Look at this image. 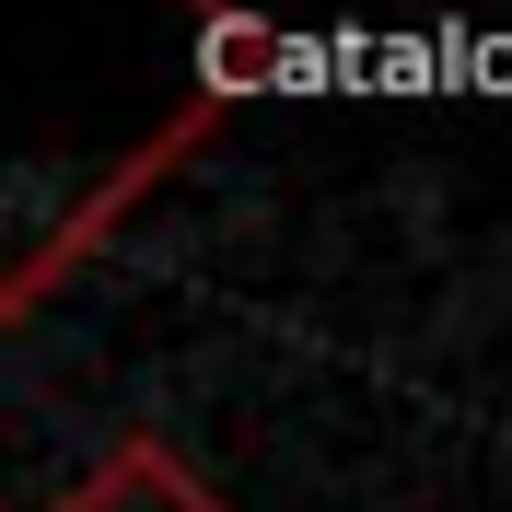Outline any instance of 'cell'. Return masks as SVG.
Listing matches in <instances>:
<instances>
[{"label": "cell", "instance_id": "3957f363", "mask_svg": "<svg viewBox=\"0 0 512 512\" xmlns=\"http://www.w3.org/2000/svg\"><path fill=\"white\" fill-rule=\"evenodd\" d=\"M0 512H12V501H0Z\"/></svg>", "mask_w": 512, "mask_h": 512}, {"label": "cell", "instance_id": "7a4b0ae2", "mask_svg": "<svg viewBox=\"0 0 512 512\" xmlns=\"http://www.w3.org/2000/svg\"><path fill=\"white\" fill-rule=\"evenodd\" d=\"M59 512H233V501L198 478L175 443H152V431H140V443H117V454H105V466L70 489Z\"/></svg>", "mask_w": 512, "mask_h": 512}, {"label": "cell", "instance_id": "6da1fadb", "mask_svg": "<svg viewBox=\"0 0 512 512\" xmlns=\"http://www.w3.org/2000/svg\"><path fill=\"white\" fill-rule=\"evenodd\" d=\"M280 82L245 0H0V326L59 303Z\"/></svg>", "mask_w": 512, "mask_h": 512}]
</instances>
